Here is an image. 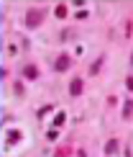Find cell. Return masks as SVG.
Segmentation results:
<instances>
[{"instance_id": "obj_7", "label": "cell", "mask_w": 133, "mask_h": 157, "mask_svg": "<svg viewBox=\"0 0 133 157\" xmlns=\"http://www.w3.org/2000/svg\"><path fill=\"white\" fill-rule=\"evenodd\" d=\"M102 62H105V57H97V62L90 67V75H97V72H100V67H102Z\"/></svg>"}, {"instance_id": "obj_3", "label": "cell", "mask_w": 133, "mask_h": 157, "mask_svg": "<svg viewBox=\"0 0 133 157\" xmlns=\"http://www.w3.org/2000/svg\"><path fill=\"white\" fill-rule=\"evenodd\" d=\"M23 77H26V80H36V77H38V67H36V64H26V67H23Z\"/></svg>"}, {"instance_id": "obj_11", "label": "cell", "mask_w": 133, "mask_h": 157, "mask_svg": "<svg viewBox=\"0 0 133 157\" xmlns=\"http://www.w3.org/2000/svg\"><path fill=\"white\" fill-rule=\"evenodd\" d=\"M66 155H69V147H59L54 157H66Z\"/></svg>"}, {"instance_id": "obj_10", "label": "cell", "mask_w": 133, "mask_h": 157, "mask_svg": "<svg viewBox=\"0 0 133 157\" xmlns=\"http://www.w3.org/2000/svg\"><path fill=\"white\" fill-rule=\"evenodd\" d=\"M66 16V5H56V18H64Z\"/></svg>"}, {"instance_id": "obj_6", "label": "cell", "mask_w": 133, "mask_h": 157, "mask_svg": "<svg viewBox=\"0 0 133 157\" xmlns=\"http://www.w3.org/2000/svg\"><path fill=\"white\" fill-rule=\"evenodd\" d=\"M118 149H120V142H118V139H110L108 144H105V155H115Z\"/></svg>"}, {"instance_id": "obj_8", "label": "cell", "mask_w": 133, "mask_h": 157, "mask_svg": "<svg viewBox=\"0 0 133 157\" xmlns=\"http://www.w3.org/2000/svg\"><path fill=\"white\" fill-rule=\"evenodd\" d=\"M131 113H133V98L125 103V108H123V119H131Z\"/></svg>"}, {"instance_id": "obj_2", "label": "cell", "mask_w": 133, "mask_h": 157, "mask_svg": "<svg viewBox=\"0 0 133 157\" xmlns=\"http://www.w3.org/2000/svg\"><path fill=\"white\" fill-rule=\"evenodd\" d=\"M69 64H72V57L69 54H59V59L54 62V70H56V72H64V70H69Z\"/></svg>"}, {"instance_id": "obj_5", "label": "cell", "mask_w": 133, "mask_h": 157, "mask_svg": "<svg viewBox=\"0 0 133 157\" xmlns=\"http://www.w3.org/2000/svg\"><path fill=\"white\" fill-rule=\"evenodd\" d=\"M21 132H18V129H16V132H8V134H5V142H8V144H18V142H21Z\"/></svg>"}, {"instance_id": "obj_9", "label": "cell", "mask_w": 133, "mask_h": 157, "mask_svg": "<svg viewBox=\"0 0 133 157\" xmlns=\"http://www.w3.org/2000/svg\"><path fill=\"white\" fill-rule=\"evenodd\" d=\"M56 136H59V129H51V132L46 134V139H49V142H56Z\"/></svg>"}, {"instance_id": "obj_4", "label": "cell", "mask_w": 133, "mask_h": 157, "mask_svg": "<svg viewBox=\"0 0 133 157\" xmlns=\"http://www.w3.org/2000/svg\"><path fill=\"white\" fill-rule=\"evenodd\" d=\"M82 90H84V85H82V80H72V85H69V93L72 95H82Z\"/></svg>"}, {"instance_id": "obj_1", "label": "cell", "mask_w": 133, "mask_h": 157, "mask_svg": "<svg viewBox=\"0 0 133 157\" xmlns=\"http://www.w3.org/2000/svg\"><path fill=\"white\" fill-rule=\"evenodd\" d=\"M41 21H44V10L41 8H31L26 13V26H28V29H36Z\"/></svg>"}, {"instance_id": "obj_13", "label": "cell", "mask_w": 133, "mask_h": 157, "mask_svg": "<svg viewBox=\"0 0 133 157\" xmlns=\"http://www.w3.org/2000/svg\"><path fill=\"white\" fill-rule=\"evenodd\" d=\"M125 88H128V90H133V75L128 77V80H125Z\"/></svg>"}, {"instance_id": "obj_12", "label": "cell", "mask_w": 133, "mask_h": 157, "mask_svg": "<svg viewBox=\"0 0 133 157\" xmlns=\"http://www.w3.org/2000/svg\"><path fill=\"white\" fill-rule=\"evenodd\" d=\"M54 124H56V126H62V124H64V113H56V119H54Z\"/></svg>"}]
</instances>
